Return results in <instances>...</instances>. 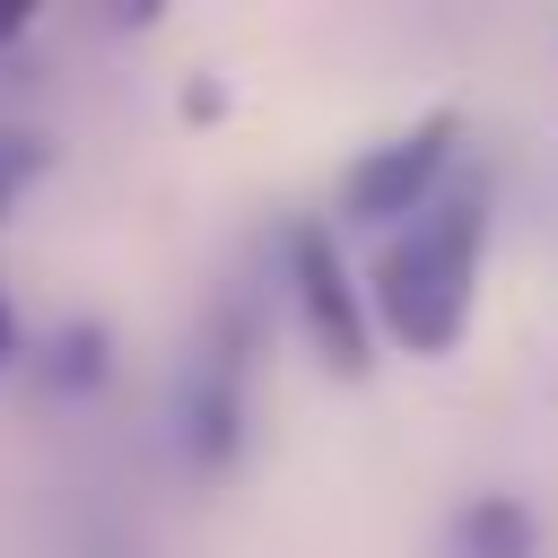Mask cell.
<instances>
[{
    "label": "cell",
    "mask_w": 558,
    "mask_h": 558,
    "mask_svg": "<svg viewBox=\"0 0 558 558\" xmlns=\"http://www.w3.org/2000/svg\"><path fill=\"white\" fill-rule=\"evenodd\" d=\"M480 244H488V201L480 192H436L418 209L410 235L384 244L375 262V314L401 349L418 357H445L471 323V296H480Z\"/></svg>",
    "instance_id": "1"
},
{
    "label": "cell",
    "mask_w": 558,
    "mask_h": 558,
    "mask_svg": "<svg viewBox=\"0 0 558 558\" xmlns=\"http://www.w3.org/2000/svg\"><path fill=\"white\" fill-rule=\"evenodd\" d=\"M9 192H17V174H9V157H0V209H9Z\"/></svg>",
    "instance_id": "7"
},
{
    "label": "cell",
    "mask_w": 558,
    "mask_h": 558,
    "mask_svg": "<svg viewBox=\"0 0 558 558\" xmlns=\"http://www.w3.org/2000/svg\"><path fill=\"white\" fill-rule=\"evenodd\" d=\"M244 375H253V349H244V323L209 331L201 357H192V384H183V436H192V462H235L244 445Z\"/></svg>",
    "instance_id": "4"
},
{
    "label": "cell",
    "mask_w": 558,
    "mask_h": 558,
    "mask_svg": "<svg viewBox=\"0 0 558 558\" xmlns=\"http://www.w3.org/2000/svg\"><path fill=\"white\" fill-rule=\"evenodd\" d=\"M17 357V323H9V305H0V366Z\"/></svg>",
    "instance_id": "6"
},
{
    "label": "cell",
    "mask_w": 558,
    "mask_h": 558,
    "mask_svg": "<svg viewBox=\"0 0 558 558\" xmlns=\"http://www.w3.org/2000/svg\"><path fill=\"white\" fill-rule=\"evenodd\" d=\"M288 288H296V314H305L323 366L357 375V366L375 357V349H366V305H357L349 262H340V244H331L323 227H288Z\"/></svg>",
    "instance_id": "3"
},
{
    "label": "cell",
    "mask_w": 558,
    "mask_h": 558,
    "mask_svg": "<svg viewBox=\"0 0 558 558\" xmlns=\"http://www.w3.org/2000/svg\"><path fill=\"white\" fill-rule=\"evenodd\" d=\"M453 140H462V122H453V113H427V122L392 131L384 148H366V157L340 174V209H349L357 227H392V218H418V209L436 201L445 166H453Z\"/></svg>",
    "instance_id": "2"
},
{
    "label": "cell",
    "mask_w": 558,
    "mask_h": 558,
    "mask_svg": "<svg viewBox=\"0 0 558 558\" xmlns=\"http://www.w3.org/2000/svg\"><path fill=\"white\" fill-rule=\"evenodd\" d=\"M445 558H541V514L514 488H480L445 523Z\"/></svg>",
    "instance_id": "5"
}]
</instances>
